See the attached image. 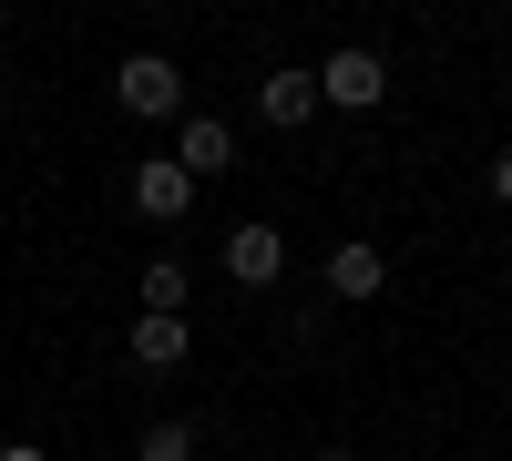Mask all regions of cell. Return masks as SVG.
<instances>
[{"label": "cell", "mask_w": 512, "mask_h": 461, "mask_svg": "<svg viewBox=\"0 0 512 461\" xmlns=\"http://www.w3.org/2000/svg\"><path fill=\"white\" fill-rule=\"evenodd\" d=\"M113 103L134 113V123H175V113H185V62H164V52H123V62H113Z\"/></svg>", "instance_id": "6da1fadb"}, {"label": "cell", "mask_w": 512, "mask_h": 461, "mask_svg": "<svg viewBox=\"0 0 512 461\" xmlns=\"http://www.w3.org/2000/svg\"><path fill=\"white\" fill-rule=\"evenodd\" d=\"M318 103H338V113H379V103H390V62H379L369 41H338V52L318 62Z\"/></svg>", "instance_id": "7a4b0ae2"}, {"label": "cell", "mask_w": 512, "mask_h": 461, "mask_svg": "<svg viewBox=\"0 0 512 461\" xmlns=\"http://www.w3.org/2000/svg\"><path fill=\"white\" fill-rule=\"evenodd\" d=\"M175 164H185L195 185L236 175V164H246V154H236V123H226V113H175Z\"/></svg>", "instance_id": "3957f363"}, {"label": "cell", "mask_w": 512, "mask_h": 461, "mask_svg": "<svg viewBox=\"0 0 512 461\" xmlns=\"http://www.w3.org/2000/svg\"><path fill=\"white\" fill-rule=\"evenodd\" d=\"M134 216H144V226H185V216H195V175H185L175 154H144V164H134Z\"/></svg>", "instance_id": "277c9868"}, {"label": "cell", "mask_w": 512, "mask_h": 461, "mask_svg": "<svg viewBox=\"0 0 512 461\" xmlns=\"http://www.w3.org/2000/svg\"><path fill=\"white\" fill-rule=\"evenodd\" d=\"M226 277L236 287H277L287 277V236L277 226H226Z\"/></svg>", "instance_id": "5b68a950"}, {"label": "cell", "mask_w": 512, "mask_h": 461, "mask_svg": "<svg viewBox=\"0 0 512 461\" xmlns=\"http://www.w3.org/2000/svg\"><path fill=\"white\" fill-rule=\"evenodd\" d=\"M379 287H390V257H379L369 236H338V246H328V298L359 308V298H379Z\"/></svg>", "instance_id": "8992f818"}, {"label": "cell", "mask_w": 512, "mask_h": 461, "mask_svg": "<svg viewBox=\"0 0 512 461\" xmlns=\"http://www.w3.org/2000/svg\"><path fill=\"white\" fill-rule=\"evenodd\" d=\"M123 349H134V369H154V380H164V369H185V359H195V328H185V318H164V308H144Z\"/></svg>", "instance_id": "52a82bcc"}, {"label": "cell", "mask_w": 512, "mask_h": 461, "mask_svg": "<svg viewBox=\"0 0 512 461\" xmlns=\"http://www.w3.org/2000/svg\"><path fill=\"white\" fill-rule=\"evenodd\" d=\"M308 113H318V72H267V82H256V123H277V134H297Z\"/></svg>", "instance_id": "ba28073f"}, {"label": "cell", "mask_w": 512, "mask_h": 461, "mask_svg": "<svg viewBox=\"0 0 512 461\" xmlns=\"http://www.w3.org/2000/svg\"><path fill=\"white\" fill-rule=\"evenodd\" d=\"M185 298H195V277H185V257H144V308H164V318H185Z\"/></svg>", "instance_id": "9c48e42d"}, {"label": "cell", "mask_w": 512, "mask_h": 461, "mask_svg": "<svg viewBox=\"0 0 512 461\" xmlns=\"http://www.w3.org/2000/svg\"><path fill=\"white\" fill-rule=\"evenodd\" d=\"M134 461H195V421H144Z\"/></svg>", "instance_id": "30bf717a"}, {"label": "cell", "mask_w": 512, "mask_h": 461, "mask_svg": "<svg viewBox=\"0 0 512 461\" xmlns=\"http://www.w3.org/2000/svg\"><path fill=\"white\" fill-rule=\"evenodd\" d=\"M492 195H502V205H512V144H502V154H492Z\"/></svg>", "instance_id": "8fae6325"}, {"label": "cell", "mask_w": 512, "mask_h": 461, "mask_svg": "<svg viewBox=\"0 0 512 461\" xmlns=\"http://www.w3.org/2000/svg\"><path fill=\"white\" fill-rule=\"evenodd\" d=\"M0 461H52V451H41V441H0Z\"/></svg>", "instance_id": "7c38bea8"}, {"label": "cell", "mask_w": 512, "mask_h": 461, "mask_svg": "<svg viewBox=\"0 0 512 461\" xmlns=\"http://www.w3.org/2000/svg\"><path fill=\"white\" fill-rule=\"evenodd\" d=\"M318 461H359V451H349V441H328V451H318Z\"/></svg>", "instance_id": "4fadbf2b"}, {"label": "cell", "mask_w": 512, "mask_h": 461, "mask_svg": "<svg viewBox=\"0 0 512 461\" xmlns=\"http://www.w3.org/2000/svg\"><path fill=\"white\" fill-rule=\"evenodd\" d=\"M144 11H154V0H144Z\"/></svg>", "instance_id": "5bb4252c"}]
</instances>
